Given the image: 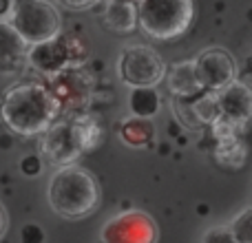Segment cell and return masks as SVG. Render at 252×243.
Here are the masks:
<instances>
[{
	"instance_id": "11",
	"label": "cell",
	"mask_w": 252,
	"mask_h": 243,
	"mask_svg": "<svg viewBox=\"0 0 252 243\" xmlns=\"http://www.w3.org/2000/svg\"><path fill=\"white\" fill-rule=\"evenodd\" d=\"M217 104H219V115L230 122H235L237 126L244 128L248 124L252 115V91L246 82L232 80L223 89L217 91Z\"/></svg>"
},
{
	"instance_id": "1",
	"label": "cell",
	"mask_w": 252,
	"mask_h": 243,
	"mask_svg": "<svg viewBox=\"0 0 252 243\" xmlns=\"http://www.w3.org/2000/svg\"><path fill=\"white\" fill-rule=\"evenodd\" d=\"M60 115V104L40 82H20L7 89L0 102V120L11 133L33 137L47 130Z\"/></svg>"
},
{
	"instance_id": "21",
	"label": "cell",
	"mask_w": 252,
	"mask_h": 243,
	"mask_svg": "<svg viewBox=\"0 0 252 243\" xmlns=\"http://www.w3.org/2000/svg\"><path fill=\"white\" fill-rule=\"evenodd\" d=\"M18 166H20V173L25 175V177H38V175L42 173V157L31 152V155L22 157Z\"/></svg>"
},
{
	"instance_id": "13",
	"label": "cell",
	"mask_w": 252,
	"mask_h": 243,
	"mask_svg": "<svg viewBox=\"0 0 252 243\" xmlns=\"http://www.w3.org/2000/svg\"><path fill=\"white\" fill-rule=\"evenodd\" d=\"M164 78L168 80V89L173 95L177 97H195L199 95L201 91H206L199 84L195 73V64L192 60H184V62H175L173 66H166Z\"/></svg>"
},
{
	"instance_id": "6",
	"label": "cell",
	"mask_w": 252,
	"mask_h": 243,
	"mask_svg": "<svg viewBox=\"0 0 252 243\" xmlns=\"http://www.w3.org/2000/svg\"><path fill=\"white\" fill-rule=\"evenodd\" d=\"M89 51L82 38L75 33H58L44 42L31 44L27 49V62L44 75H53L71 64H82Z\"/></svg>"
},
{
	"instance_id": "4",
	"label": "cell",
	"mask_w": 252,
	"mask_h": 243,
	"mask_svg": "<svg viewBox=\"0 0 252 243\" xmlns=\"http://www.w3.org/2000/svg\"><path fill=\"white\" fill-rule=\"evenodd\" d=\"M137 22L155 40H173L192 22V0H135Z\"/></svg>"
},
{
	"instance_id": "25",
	"label": "cell",
	"mask_w": 252,
	"mask_h": 243,
	"mask_svg": "<svg viewBox=\"0 0 252 243\" xmlns=\"http://www.w3.org/2000/svg\"><path fill=\"white\" fill-rule=\"evenodd\" d=\"M9 11H11V0H0V22L7 20Z\"/></svg>"
},
{
	"instance_id": "12",
	"label": "cell",
	"mask_w": 252,
	"mask_h": 243,
	"mask_svg": "<svg viewBox=\"0 0 252 243\" xmlns=\"http://www.w3.org/2000/svg\"><path fill=\"white\" fill-rule=\"evenodd\" d=\"M27 42L7 20L0 22V73H16L27 62Z\"/></svg>"
},
{
	"instance_id": "18",
	"label": "cell",
	"mask_w": 252,
	"mask_h": 243,
	"mask_svg": "<svg viewBox=\"0 0 252 243\" xmlns=\"http://www.w3.org/2000/svg\"><path fill=\"white\" fill-rule=\"evenodd\" d=\"M170 106H173L175 118L182 122L186 128L197 130V128H201V126H204L199 122V118H197L195 109H192V97H177V95H173V102H170Z\"/></svg>"
},
{
	"instance_id": "23",
	"label": "cell",
	"mask_w": 252,
	"mask_h": 243,
	"mask_svg": "<svg viewBox=\"0 0 252 243\" xmlns=\"http://www.w3.org/2000/svg\"><path fill=\"white\" fill-rule=\"evenodd\" d=\"M100 0H58V4L71 11H84V9H91L93 4H97Z\"/></svg>"
},
{
	"instance_id": "22",
	"label": "cell",
	"mask_w": 252,
	"mask_h": 243,
	"mask_svg": "<svg viewBox=\"0 0 252 243\" xmlns=\"http://www.w3.org/2000/svg\"><path fill=\"white\" fill-rule=\"evenodd\" d=\"M20 241L22 243H44L47 241V235H44L42 226H38V223H27L20 230Z\"/></svg>"
},
{
	"instance_id": "9",
	"label": "cell",
	"mask_w": 252,
	"mask_h": 243,
	"mask_svg": "<svg viewBox=\"0 0 252 243\" xmlns=\"http://www.w3.org/2000/svg\"><path fill=\"white\" fill-rule=\"evenodd\" d=\"M157 237L159 230L151 214L142 210H128L102 226L97 243H157Z\"/></svg>"
},
{
	"instance_id": "19",
	"label": "cell",
	"mask_w": 252,
	"mask_h": 243,
	"mask_svg": "<svg viewBox=\"0 0 252 243\" xmlns=\"http://www.w3.org/2000/svg\"><path fill=\"white\" fill-rule=\"evenodd\" d=\"M239 243H252V208H244L228 226Z\"/></svg>"
},
{
	"instance_id": "8",
	"label": "cell",
	"mask_w": 252,
	"mask_h": 243,
	"mask_svg": "<svg viewBox=\"0 0 252 243\" xmlns=\"http://www.w3.org/2000/svg\"><path fill=\"white\" fill-rule=\"evenodd\" d=\"M93 78L82 69V64H71L49 75V91L60 104V111H80L93 97Z\"/></svg>"
},
{
	"instance_id": "10",
	"label": "cell",
	"mask_w": 252,
	"mask_h": 243,
	"mask_svg": "<svg viewBox=\"0 0 252 243\" xmlns=\"http://www.w3.org/2000/svg\"><path fill=\"white\" fill-rule=\"evenodd\" d=\"M199 84L206 91H219L237 78V60L221 47H210L192 60Z\"/></svg>"
},
{
	"instance_id": "17",
	"label": "cell",
	"mask_w": 252,
	"mask_h": 243,
	"mask_svg": "<svg viewBox=\"0 0 252 243\" xmlns=\"http://www.w3.org/2000/svg\"><path fill=\"white\" fill-rule=\"evenodd\" d=\"M217 148H215V157L221 166L226 168H241L246 161V146L239 137H226L217 139Z\"/></svg>"
},
{
	"instance_id": "24",
	"label": "cell",
	"mask_w": 252,
	"mask_h": 243,
	"mask_svg": "<svg viewBox=\"0 0 252 243\" xmlns=\"http://www.w3.org/2000/svg\"><path fill=\"white\" fill-rule=\"evenodd\" d=\"M7 230H9V213L4 208V204L0 201V239L7 235Z\"/></svg>"
},
{
	"instance_id": "7",
	"label": "cell",
	"mask_w": 252,
	"mask_h": 243,
	"mask_svg": "<svg viewBox=\"0 0 252 243\" xmlns=\"http://www.w3.org/2000/svg\"><path fill=\"white\" fill-rule=\"evenodd\" d=\"M166 62L146 44L124 47L118 56V75L126 87H157L164 80Z\"/></svg>"
},
{
	"instance_id": "14",
	"label": "cell",
	"mask_w": 252,
	"mask_h": 243,
	"mask_svg": "<svg viewBox=\"0 0 252 243\" xmlns=\"http://www.w3.org/2000/svg\"><path fill=\"white\" fill-rule=\"evenodd\" d=\"M104 22L115 33H130L137 25V9L135 2L124 0H109L104 9Z\"/></svg>"
},
{
	"instance_id": "26",
	"label": "cell",
	"mask_w": 252,
	"mask_h": 243,
	"mask_svg": "<svg viewBox=\"0 0 252 243\" xmlns=\"http://www.w3.org/2000/svg\"><path fill=\"white\" fill-rule=\"evenodd\" d=\"M124 2H135V0H124Z\"/></svg>"
},
{
	"instance_id": "20",
	"label": "cell",
	"mask_w": 252,
	"mask_h": 243,
	"mask_svg": "<svg viewBox=\"0 0 252 243\" xmlns=\"http://www.w3.org/2000/svg\"><path fill=\"white\" fill-rule=\"evenodd\" d=\"M201 243H239L228 226H213L204 232Z\"/></svg>"
},
{
	"instance_id": "3",
	"label": "cell",
	"mask_w": 252,
	"mask_h": 243,
	"mask_svg": "<svg viewBox=\"0 0 252 243\" xmlns=\"http://www.w3.org/2000/svg\"><path fill=\"white\" fill-rule=\"evenodd\" d=\"M42 152L51 164L69 166L75 164L80 155L93 151L102 139V128L91 115L56 120L47 130H42Z\"/></svg>"
},
{
	"instance_id": "16",
	"label": "cell",
	"mask_w": 252,
	"mask_h": 243,
	"mask_svg": "<svg viewBox=\"0 0 252 243\" xmlns=\"http://www.w3.org/2000/svg\"><path fill=\"white\" fill-rule=\"evenodd\" d=\"M120 139L130 148H144L155 139V124L146 118H128L120 126Z\"/></svg>"
},
{
	"instance_id": "15",
	"label": "cell",
	"mask_w": 252,
	"mask_h": 243,
	"mask_svg": "<svg viewBox=\"0 0 252 243\" xmlns=\"http://www.w3.org/2000/svg\"><path fill=\"white\" fill-rule=\"evenodd\" d=\"M128 109L133 118L153 120L161 109V97L155 87H133L128 93Z\"/></svg>"
},
{
	"instance_id": "5",
	"label": "cell",
	"mask_w": 252,
	"mask_h": 243,
	"mask_svg": "<svg viewBox=\"0 0 252 243\" xmlns=\"http://www.w3.org/2000/svg\"><path fill=\"white\" fill-rule=\"evenodd\" d=\"M7 22L18 31L27 47L44 42L62 31L60 11L47 0H11Z\"/></svg>"
},
{
	"instance_id": "2",
	"label": "cell",
	"mask_w": 252,
	"mask_h": 243,
	"mask_svg": "<svg viewBox=\"0 0 252 243\" xmlns=\"http://www.w3.org/2000/svg\"><path fill=\"white\" fill-rule=\"evenodd\" d=\"M47 199L53 213L64 219H84L100 206V186L87 168L75 164L60 166L47 188Z\"/></svg>"
}]
</instances>
